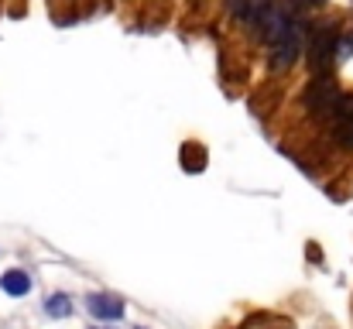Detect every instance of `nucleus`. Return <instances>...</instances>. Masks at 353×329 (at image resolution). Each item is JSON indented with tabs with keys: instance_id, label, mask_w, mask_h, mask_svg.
Here are the masks:
<instances>
[{
	"instance_id": "0eeeda50",
	"label": "nucleus",
	"mask_w": 353,
	"mask_h": 329,
	"mask_svg": "<svg viewBox=\"0 0 353 329\" xmlns=\"http://www.w3.org/2000/svg\"><path fill=\"white\" fill-rule=\"evenodd\" d=\"M333 137H336V144H340V148H350V151H353V117H350V120H340V123H336Z\"/></svg>"
},
{
	"instance_id": "7ed1b4c3",
	"label": "nucleus",
	"mask_w": 353,
	"mask_h": 329,
	"mask_svg": "<svg viewBox=\"0 0 353 329\" xmlns=\"http://www.w3.org/2000/svg\"><path fill=\"white\" fill-rule=\"evenodd\" d=\"M340 97V86L330 79V76H316L309 86H305V110L312 117H333V103Z\"/></svg>"
},
{
	"instance_id": "1a4fd4ad",
	"label": "nucleus",
	"mask_w": 353,
	"mask_h": 329,
	"mask_svg": "<svg viewBox=\"0 0 353 329\" xmlns=\"http://www.w3.org/2000/svg\"><path fill=\"white\" fill-rule=\"evenodd\" d=\"M323 0H292V7L295 10H309V7H319Z\"/></svg>"
},
{
	"instance_id": "f257e3e1",
	"label": "nucleus",
	"mask_w": 353,
	"mask_h": 329,
	"mask_svg": "<svg viewBox=\"0 0 353 329\" xmlns=\"http://www.w3.org/2000/svg\"><path fill=\"white\" fill-rule=\"evenodd\" d=\"M302 41H305V24H302V21H288L285 34L271 45V59H268L271 72L292 69V66L299 62V55H302Z\"/></svg>"
},
{
	"instance_id": "6e6552de",
	"label": "nucleus",
	"mask_w": 353,
	"mask_h": 329,
	"mask_svg": "<svg viewBox=\"0 0 353 329\" xmlns=\"http://www.w3.org/2000/svg\"><path fill=\"white\" fill-rule=\"evenodd\" d=\"M353 117V97H336V103H333V120L340 123V120H350Z\"/></svg>"
},
{
	"instance_id": "f03ea898",
	"label": "nucleus",
	"mask_w": 353,
	"mask_h": 329,
	"mask_svg": "<svg viewBox=\"0 0 353 329\" xmlns=\"http://www.w3.org/2000/svg\"><path fill=\"white\" fill-rule=\"evenodd\" d=\"M336 41H340V28L336 24H323L316 34H312V45H309V66L316 76H326L330 66L336 62Z\"/></svg>"
},
{
	"instance_id": "20e7f679",
	"label": "nucleus",
	"mask_w": 353,
	"mask_h": 329,
	"mask_svg": "<svg viewBox=\"0 0 353 329\" xmlns=\"http://www.w3.org/2000/svg\"><path fill=\"white\" fill-rule=\"evenodd\" d=\"M90 312L97 319H120L123 316V302L114 299V295H93L90 299Z\"/></svg>"
},
{
	"instance_id": "9d476101",
	"label": "nucleus",
	"mask_w": 353,
	"mask_h": 329,
	"mask_svg": "<svg viewBox=\"0 0 353 329\" xmlns=\"http://www.w3.org/2000/svg\"><path fill=\"white\" fill-rule=\"evenodd\" d=\"M141 329H144V326H141Z\"/></svg>"
},
{
	"instance_id": "39448f33",
	"label": "nucleus",
	"mask_w": 353,
	"mask_h": 329,
	"mask_svg": "<svg viewBox=\"0 0 353 329\" xmlns=\"http://www.w3.org/2000/svg\"><path fill=\"white\" fill-rule=\"evenodd\" d=\"M0 288H3L7 295L21 299V295H28V292H31V278H28L24 271H7V275L0 278Z\"/></svg>"
},
{
	"instance_id": "423d86ee",
	"label": "nucleus",
	"mask_w": 353,
	"mask_h": 329,
	"mask_svg": "<svg viewBox=\"0 0 353 329\" xmlns=\"http://www.w3.org/2000/svg\"><path fill=\"white\" fill-rule=\"evenodd\" d=\"M45 312H48L52 319H65V316H72V299H69V295H52V299L45 302Z\"/></svg>"
}]
</instances>
